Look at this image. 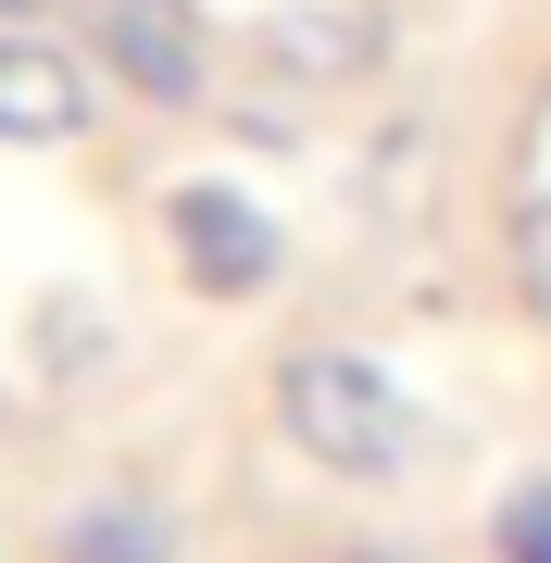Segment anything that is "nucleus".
Listing matches in <instances>:
<instances>
[{
    "label": "nucleus",
    "instance_id": "obj_1",
    "mask_svg": "<svg viewBox=\"0 0 551 563\" xmlns=\"http://www.w3.org/2000/svg\"><path fill=\"white\" fill-rule=\"evenodd\" d=\"M276 426L301 463H327L351 488H388L427 463V413H414V388L388 376L364 351H288L276 363Z\"/></svg>",
    "mask_w": 551,
    "mask_h": 563
},
{
    "label": "nucleus",
    "instance_id": "obj_2",
    "mask_svg": "<svg viewBox=\"0 0 551 563\" xmlns=\"http://www.w3.org/2000/svg\"><path fill=\"white\" fill-rule=\"evenodd\" d=\"M76 13V51L101 63L113 88H139L151 113H188L213 88V25L201 0H63Z\"/></svg>",
    "mask_w": 551,
    "mask_h": 563
},
{
    "label": "nucleus",
    "instance_id": "obj_3",
    "mask_svg": "<svg viewBox=\"0 0 551 563\" xmlns=\"http://www.w3.org/2000/svg\"><path fill=\"white\" fill-rule=\"evenodd\" d=\"M164 251H176V276L201 288V301H251V288L288 276V225L251 201L239 176H188V188H164Z\"/></svg>",
    "mask_w": 551,
    "mask_h": 563
},
{
    "label": "nucleus",
    "instance_id": "obj_4",
    "mask_svg": "<svg viewBox=\"0 0 551 563\" xmlns=\"http://www.w3.org/2000/svg\"><path fill=\"white\" fill-rule=\"evenodd\" d=\"M88 125H101L88 63L38 25H0V151H76Z\"/></svg>",
    "mask_w": 551,
    "mask_h": 563
},
{
    "label": "nucleus",
    "instance_id": "obj_5",
    "mask_svg": "<svg viewBox=\"0 0 551 563\" xmlns=\"http://www.w3.org/2000/svg\"><path fill=\"white\" fill-rule=\"evenodd\" d=\"M251 51H264L276 76H313V88H339V76H376V51H388V13H376V0H276V13L251 25Z\"/></svg>",
    "mask_w": 551,
    "mask_h": 563
},
{
    "label": "nucleus",
    "instance_id": "obj_6",
    "mask_svg": "<svg viewBox=\"0 0 551 563\" xmlns=\"http://www.w3.org/2000/svg\"><path fill=\"white\" fill-rule=\"evenodd\" d=\"M63 563H176V514L151 501H88L63 526Z\"/></svg>",
    "mask_w": 551,
    "mask_h": 563
},
{
    "label": "nucleus",
    "instance_id": "obj_7",
    "mask_svg": "<svg viewBox=\"0 0 551 563\" xmlns=\"http://www.w3.org/2000/svg\"><path fill=\"white\" fill-rule=\"evenodd\" d=\"M489 539H502V563H551V476L514 488V501L489 514Z\"/></svg>",
    "mask_w": 551,
    "mask_h": 563
},
{
    "label": "nucleus",
    "instance_id": "obj_8",
    "mask_svg": "<svg viewBox=\"0 0 551 563\" xmlns=\"http://www.w3.org/2000/svg\"><path fill=\"white\" fill-rule=\"evenodd\" d=\"M514 276H527V301L551 313V188H527V201H514Z\"/></svg>",
    "mask_w": 551,
    "mask_h": 563
},
{
    "label": "nucleus",
    "instance_id": "obj_9",
    "mask_svg": "<svg viewBox=\"0 0 551 563\" xmlns=\"http://www.w3.org/2000/svg\"><path fill=\"white\" fill-rule=\"evenodd\" d=\"M101 351V325H88V301H38V363L63 376V363H88Z\"/></svg>",
    "mask_w": 551,
    "mask_h": 563
},
{
    "label": "nucleus",
    "instance_id": "obj_10",
    "mask_svg": "<svg viewBox=\"0 0 551 563\" xmlns=\"http://www.w3.org/2000/svg\"><path fill=\"white\" fill-rule=\"evenodd\" d=\"M0 13H38V0H0Z\"/></svg>",
    "mask_w": 551,
    "mask_h": 563
}]
</instances>
